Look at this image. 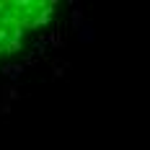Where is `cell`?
Returning a JSON list of instances; mask_svg holds the SVG:
<instances>
[{
	"mask_svg": "<svg viewBox=\"0 0 150 150\" xmlns=\"http://www.w3.org/2000/svg\"><path fill=\"white\" fill-rule=\"evenodd\" d=\"M60 13L54 0H0V75L44 49Z\"/></svg>",
	"mask_w": 150,
	"mask_h": 150,
	"instance_id": "cell-1",
	"label": "cell"
}]
</instances>
